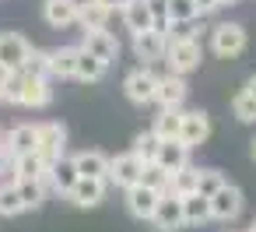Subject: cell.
I'll list each match as a JSON object with an SVG mask.
<instances>
[{
    "label": "cell",
    "instance_id": "cell-32",
    "mask_svg": "<svg viewBox=\"0 0 256 232\" xmlns=\"http://www.w3.org/2000/svg\"><path fill=\"white\" fill-rule=\"evenodd\" d=\"M196 183H200V169H196V165H186V169L172 172V193H176V197L196 193Z\"/></svg>",
    "mask_w": 256,
    "mask_h": 232
},
{
    "label": "cell",
    "instance_id": "cell-7",
    "mask_svg": "<svg viewBox=\"0 0 256 232\" xmlns=\"http://www.w3.org/2000/svg\"><path fill=\"white\" fill-rule=\"evenodd\" d=\"M123 204H126V211H130L137 221H151L154 211H158V204H162V193L151 190L148 183H137V186L123 190Z\"/></svg>",
    "mask_w": 256,
    "mask_h": 232
},
{
    "label": "cell",
    "instance_id": "cell-33",
    "mask_svg": "<svg viewBox=\"0 0 256 232\" xmlns=\"http://www.w3.org/2000/svg\"><path fill=\"white\" fill-rule=\"evenodd\" d=\"M25 71L36 74V78H53V50H36V46H32Z\"/></svg>",
    "mask_w": 256,
    "mask_h": 232
},
{
    "label": "cell",
    "instance_id": "cell-30",
    "mask_svg": "<svg viewBox=\"0 0 256 232\" xmlns=\"http://www.w3.org/2000/svg\"><path fill=\"white\" fill-rule=\"evenodd\" d=\"M25 71H11V74H0V95H4V106H22L25 95Z\"/></svg>",
    "mask_w": 256,
    "mask_h": 232
},
{
    "label": "cell",
    "instance_id": "cell-6",
    "mask_svg": "<svg viewBox=\"0 0 256 232\" xmlns=\"http://www.w3.org/2000/svg\"><path fill=\"white\" fill-rule=\"evenodd\" d=\"M144 169H148V165H144L134 151L116 155V158H112V165H109V186L130 190V186H137V183L144 179Z\"/></svg>",
    "mask_w": 256,
    "mask_h": 232
},
{
    "label": "cell",
    "instance_id": "cell-14",
    "mask_svg": "<svg viewBox=\"0 0 256 232\" xmlns=\"http://www.w3.org/2000/svg\"><path fill=\"white\" fill-rule=\"evenodd\" d=\"M81 50L95 53V57H98V60H106V64H116V60H120V39H116L109 29L84 32V39H81Z\"/></svg>",
    "mask_w": 256,
    "mask_h": 232
},
{
    "label": "cell",
    "instance_id": "cell-13",
    "mask_svg": "<svg viewBox=\"0 0 256 232\" xmlns=\"http://www.w3.org/2000/svg\"><path fill=\"white\" fill-rule=\"evenodd\" d=\"M151 225H154L158 232H176V228H182V225H186V207H182V197H176V193L162 197V204H158V211H154Z\"/></svg>",
    "mask_w": 256,
    "mask_h": 232
},
{
    "label": "cell",
    "instance_id": "cell-42",
    "mask_svg": "<svg viewBox=\"0 0 256 232\" xmlns=\"http://www.w3.org/2000/svg\"><path fill=\"white\" fill-rule=\"evenodd\" d=\"M232 4H238V0H221V8H232Z\"/></svg>",
    "mask_w": 256,
    "mask_h": 232
},
{
    "label": "cell",
    "instance_id": "cell-5",
    "mask_svg": "<svg viewBox=\"0 0 256 232\" xmlns=\"http://www.w3.org/2000/svg\"><path fill=\"white\" fill-rule=\"evenodd\" d=\"M28 53H32V43L22 32H0V74L25 71Z\"/></svg>",
    "mask_w": 256,
    "mask_h": 232
},
{
    "label": "cell",
    "instance_id": "cell-26",
    "mask_svg": "<svg viewBox=\"0 0 256 232\" xmlns=\"http://www.w3.org/2000/svg\"><path fill=\"white\" fill-rule=\"evenodd\" d=\"M106 60H98L95 53H88V50H81V57H78V81H84V85H95V81H102L106 78Z\"/></svg>",
    "mask_w": 256,
    "mask_h": 232
},
{
    "label": "cell",
    "instance_id": "cell-43",
    "mask_svg": "<svg viewBox=\"0 0 256 232\" xmlns=\"http://www.w3.org/2000/svg\"><path fill=\"white\" fill-rule=\"evenodd\" d=\"M246 232H256V218H252V221H249V228H246Z\"/></svg>",
    "mask_w": 256,
    "mask_h": 232
},
{
    "label": "cell",
    "instance_id": "cell-8",
    "mask_svg": "<svg viewBox=\"0 0 256 232\" xmlns=\"http://www.w3.org/2000/svg\"><path fill=\"white\" fill-rule=\"evenodd\" d=\"M4 151L11 155V162L22 158V155L39 151V123H18V127H11L4 134Z\"/></svg>",
    "mask_w": 256,
    "mask_h": 232
},
{
    "label": "cell",
    "instance_id": "cell-20",
    "mask_svg": "<svg viewBox=\"0 0 256 232\" xmlns=\"http://www.w3.org/2000/svg\"><path fill=\"white\" fill-rule=\"evenodd\" d=\"M28 74V71H25ZM53 102V88H50V78H36L28 74L25 78V95H22V106L25 109H46Z\"/></svg>",
    "mask_w": 256,
    "mask_h": 232
},
{
    "label": "cell",
    "instance_id": "cell-17",
    "mask_svg": "<svg viewBox=\"0 0 256 232\" xmlns=\"http://www.w3.org/2000/svg\"><path fill=\"white\" fill-rule=\"evenodd\" d=\"M207 137H210V116L204 113V109H190L186 113V120H182V144H190V148H200V144H207Z\"/></svg>",
    "mask_w": 256,
    "mask_h": 232
},
{
    "label": "cell",
    "instance_id": "cell-37",
    "mask_svg": "<svg viewBox=\"0 0 256 232\" xmlns=\"http://www.w3.org/2000/svg\"><path fill=\"white\" fill-rule=\"evenodd\" d=\"M228 179L218 172V169H200V183H196V193H204V197H214L221 186H224Z\"/></svg>",
    "mask_w": 256,
    "mask_h": 232
},
{
    "label": "cell",
    "instance_id": "cell-40",
    "mask_svg": "<svg viewBox=\"0 0 256 232\" xmlns=\"http://www.w3.org/2000/svg\"><path fill=\"white\" fill-rule=\"evenodd\" d=\"M4 169H11V155L4 151V144H0V176H4Z\"/></svg>",
    "mask_w": 256,
    "mask_h": 232
},
{
    "label": "cell",
    "instance_id": "cell-34",
    "mask_svg": "<svg viewBox=\"0 0 256 232\" xmlns=\"http://www.w3.org/2000/svg\"><path fill=\"white\" fill-rule=\"evenodd\" d=\"M140 183H148V186H151V190H158L162 197H168V193H172V172H168V169H162L158 162L144 169V179H140Z\"/></svg>",
    "mask_w": 256,
    "mask_h": 232
},
{
    "label": "cell",
    "instance_id": "cell-21",
    "mask_svg": "<svg viewBox=\"0 0 256 232\" xmlns=\"http://www.w3.org/2000/svg\"><path fill=\"white\" fill-rule=\"evenodd\" d=\"M123 25L140 36V32H154V18H151V8H148V0H130L126 11H123Z\"/></svg>",
    "mask_w": 256,
    "mask_h": 232
},
{
    "label": "cell",
    "instance_id": "cell-10",
    "mask_svg": "<svg viewBox=\"0 0 256 232\" xmlns=\"http://www.w3.org/2000/svg\"><path fill=\"white\" fill-rule=\"evenodd\" d=\"M134 53H137V60L154 67L158 60L168 57V36L165 32H140V36H134Z\"/></svg>",
    "mask_w": 256,
    "mask_h": 232
},
{
    "label": "cell",
    "instance_id": "cell-4",
    "mask_svg": "<svg viewBox=\"0 0 256 232\" xmlns=\"http://www.w3.org/2000/svg\"><path fill=\"white\" fill-rule=\"evenodd\" d=\"M39 155L50 169L67 158V127L64 123H56V120L39 123Z\"/></svg>",
    "mask_w": 256,
    "mask_h": 232
},
{
    "label": "cell",
    "instance_id": "cell-12",
    "mask_svg": "<svg viewBox=\"0 0 256 232\" xmlns=\"http://www.w3.org/2000/svg\"><path fill=\"white\" fill-rule=\"evenodd\" d=\"M210 211H214V221H235L242 214V190L235 183H224L210 197Z\"/></svg>",
    "mask_w": 256,
    "mask_h": 232
},
{
    "label": "cell",
    "instance_id": "cell-9",
    "mask_svg": "<svg viewBox=\"0 0 256 232\" xmlns=\"http://www.w3.org/2000/svg\"><path fill=\"white\" fill-rule=\"evenodd\" d=\"M42 18L50 29L81 25V0H42Z\"/></svg>",
    "mask_w": 256,
    "mask_h": 232
},
{
    "label": "cell",
    "instance_id": "cell-23",
    "mask_svg": "<svg viewBox=\"0 0 256 232\" xmlns=\"http://www.w3.org/2000/svg\"><path fill=\"white\" fill-rule=\"evenodd\" d=\"M190 144H182V141H162V151H158V165L162 169H168V172H179V169H186L190 165Z\"/></svg>",
    "mask_w": 256,
    "mask_h": 232
},
{
    "label": "cell",
    "instance_id": "cell-31",
    "mask_svg": "<svg viewBox=\"0 0 256 232\" xmlns=\"http://www.w3.org/2000/svg\"><path fill=\"white\" fill-rule=\"evenodd\" d=\"M232 116L238 123H256V95L249 88H238L232 95Z\"/></svg>",
    "mask_w": 256,
    "mask_h": 232
},
{
    "label": "cell",
    "instance_id": "cell-24",
    "mask_svg": "<svg viewBox=\"0 0 256 232\" xmlns=\"http://www.w3.org/2000/svg\"><path fill=\"white\" fill-rule=\"evenodd\" d=\"M28 211L25 200H22V190H18V179H4L0 176V218H14Z\"/></svg>",
    "mask_w": 256,
    "mask_h": 232
},
{
    "label": "cell",
    "instance_id": "cell-19",
    "mask_svg": "<svg viewBox=\"0 0 256 232\" xmlns=\"http://www.w3.org/2000/svg\"><path fill=\"white\" fill-rule=\"evenodd\" d=\"M46 176H50V165L42 162V155H39V151L22 155V158H14V162H11V179H18V183L46 179Z\"/></svg>",
    "mask_w": 256,
    "mask_h": 232
},
{
    "label": "cell",
    "instance_id": "cell-36",
    "mask_svg": "<svg viewBox=\"0 0 256 232\" xmlns=\"http://www.w3.org/2000/svg\"><path fill=\"white\" fill-rule=\"evenodd\" d=\"M168 11H172V22H176V25H190V22L200 18L196 0H168Z\"/></svg>",
    "mask_w": 256,
    "mask_h": 232
},
{
    "label": "cell",
    "instance_id": "cell-44",
    "mask_svg": "<svg viewBox=\"0 0 256 232\" xmlns=\"http://www.w3.org/2000/svg\"><path fill=\"white\" fill-rule=\"evenodd\" d=\"M252 158H256V141H252Z\"/></svg>",
    "mask_w": 256,
    "mask_h": 232
},
{
    "label": "cell",
    "instance_id": "cell-3",
    "mask_svg": "<svg viewBox=\"0 0 256 232\" xmlns=\"http://www.w3.org/2000/svg\"><path fill=\"white\" fill-rule=\"evenodd\" d=\"M158 78H162V74H154V67H148V64L134 67V71L123 78V92H126V99H130L134 106H148V102H154V95H158Z\"/></svg>",
    "mask_w": 256,
    "mask_h": 232
},
{
    "label": "cell",
    "instance_id": "cell-39",
    "mask_svg": "<svg viewBox=\"0 0 256 232\" xmlns=\"http://www.w3.org/2000/svg\"><path fill=\"white\" fill-rule=\"evenodd\" d=\"M102 4H106L109 11H120V15H123V11H126V4H130V0H102Z\"/></svg>",
    "mask_w": 256,
    "mask_h": 232
},
{
    "label": "cell",
    "instance_id": "cell-27",
    "mask_svg": "<svg viewBox=\"0 0 256 232\" xmlns=\"http://www.w3.org/2000/svg\"><path fill=\"white\" fill-rule=\"evenodd\" d=\"M130 151H134L144 165H154V162H158V151H162V137H158L154 130H144V134H137V137H134Z\"/></svg>",
    "mask_w": 256,
    "mask_h": 232
},
{
    "label": "cell",
    "instance_id": "cell-11",
    "mask_svg": "<svg viewBox=\"0 0 256 232\" xmlns=\"http://www.w3.org/2000/svg\"><path fill=\"white\" fill-rule=\"evenodd\" d=\"M186 95H190V88H186V78L182 74H162L158 78V95H154V102L162 106V109H182V102H186Z\"/></svg>",
    "mask_w": 256,
    "mask_h": 232
},
{
    "label": "cell",
    "instance_id": "cell-28",
    "mask_svg": "<svg viewBox=\"0 0 256 232\" xmlns=\"http://www.w3.org/2000/svg\"><path fill=\"white\" fill-rule=\"evenodd\" d=\"M78 57H81V46L53 50V78H74L78 74Z\"/></svg>",
    "mask_w": 256,
    "mask_h": 232
},
{
    "label": "cell",
    "instance_id": "cell-41",
    "mask_svg": "<svg viewBox=\"0 0 256 232\" xmlns=\"http://www.w3.org/2000/svg\"><path fill=\"white\" fill-rule=\"evenodd\" d=\"M246 88H249V92H252V95H256V74H252V78H249V81H246Z\"/></svg>",
    "mask_w": 256,
    "mask_h": 232
},
{
    "label": "cell",
    "instance_id": "cell-38",
    "mask_svg": "<svg viewBox=\"0 0 256 232\" xmlns=\"http://www.w3.org/2000/svg\"><path fill=\"white\" fill-rule=\"evenodd\" d=\"M221 8V0H196V11H200V18L204 15H210V11H218Z\"/></svg>",
    "mask_w": 256,
    "mask_h": 232
},
{
    "label": "cell",
    "instance_id": "cell-15",
    "mask_svg": "<svg viewBox=\"0 0 256 232\" xmlns=\"http://www.w3.org/2000/svg\"><path fill=\"white\" fill-rule=\"evenodd\" d=\"M106 190H109V179H78V186L67 193V200L74 207H98L106 200Z\"/></svg>",
    "mask_w": 256,
    "mask_h": 232
},
{
    "label": "cell",
    "instance_id": "cell-2",
    "mask_svg": "<svg viewBox=\"0 0 256 232\" xmlns=\"http://www.w3.org/2000/svg\"><path fill=\"white\" fill-rule=\"evenodd\" d=\"M246 43H249V36H246V29L238 22H221V25L210 29V50L218 57H224V60L242 57L246 53Z\"/></svg>",
    "mask_w": 256,
    "mask_h": 232
},
{
    "label": "cell",
    "instance_id": "cell-25",
    "mask_svg": "<svg viewBox=\"0 0 256 232\" xmlns=\"http://www.w3.org/2000/svg\"><path fill=\"white\" fill-rule=\"evenodd\" d=\"M109 8L102 0H81V29L84 32H98V29H109Z\"/></svg>",
    "mask_w": 256,
    "mask_h": 232
},
{
    "label": "cell",
    "instance_id": "cell-46",
    "mask_svg": "<svg viewBox=\"0 0 256 232\" xmlns=\"http://www.w3.org/2000/svg\"><path fill=\"white\" fill-rule=\"evenodd\" d=\"M0 102H4V95H0Z\"/></svg>",
    "mask_w": 256,
    "mask_h": 232
},
{
    "label": "cell",
    "instance_id": "cell-45",
    "mask_svg": "<svg viewBox=\"0 0 256 232\" xmlns=\"http://www.w3.org/2000/svg\"><path fill=\"white\" fill-rule=\"evenodd\" d=\"M0 144H4V134H0Z\"/></svg>",
    "mask_w": 256,
    "mask_h": 232
},
{
    "label": "cell",
    "instance_id": "cell-18",
    "mask_svg": "<svg viewBox=\"0 0 256 232\" xmlns=\"http://www.w3.org/2000/svg\"><path fill=\"white\" fill-rule=\"evenodd\" d=\"M78 179H81V172H78V165H74V155L70 158H64V162H56L53 169H50V176L42 179L50 190H56V193H70L74 186H78Z\"/></svg>",
    "mask_w": 256,
    "mask_h": 232
},
{
    "label": "cell",
    "instance_id": "cell-16",
    "mask_svg": "<svg viewBox=\"0 0 256 232\" xmlns=\"http://www.w3.org/2000/svg\"><path fill=\"white\" fill-rule=\"evenodd\" d=\"M74 165H78V172H81L84 179H109L112 158H109L106 151H98V148H88V151H78V155H74Z\"/></svg>",
    "mask_w": 256,
    "mask_h": 232
},
{
    "label": "cell",
    "instance_id": "cell-35",
    "mask_svg": "<svg viewBox=\"0 0 256 232\" xmlns=\"http://www.w3.org/2000/svg\"><path fill=\"white\" fill-rule=\"evenodd\" d=\"M18 190H22V200H25V207H28V211L42 207V204H46V193H50V186H46L42 179H32V183H18Z\"/></svg>",
    "mask_w": 256,
    "mask_h": 232
},
{
    "label": "cell",
    "instance_id": "cell-1",
    "mask_svg": "<svg viewBox=\"0 0 256 232\" xmlns=\"http://www.w3.org/2000/svg\"><path fill=\"white\" fill-rule=\"evenodd\" d=\"M204 60V50H200V39H196V29H179L176 36H168V57H165V67L172 74H193Z\"/></svg>",
    "mask_w": 256,
    "mask_h": 232
},
{
    "label": "cell",
    "instance_id": "cell-22",
    "mask_svg": "<svg viewBox=\"0 0 256 232\" xmlns=\"http://www.w3.org/2000/svg\"><path fill=\"white\" fill-rule=\"evenodd\" d=\"M182 120H186L182 109H162V113L154 116L151 130H154L162 141H179V137H182Z\"/></svg>",
    "mask_w": 256,
    "mask_h": 232
},
{
    "label": "cell",
    "instance_id": "cell-29",
    "mask_svg": "<svg viewBox=\"0 0 256 232\" xmlns=\"http://www.w3.org/2000/svg\"><path fill=\"white\" fill-rule=\"evenodd\" d=\"M182 207H186V225H204V221L214 218V211H210V197H204V193H190V197H182Z\"/></svg>",
    "mask_w": 256,
    "mask_h": 232
}]
</instances>
